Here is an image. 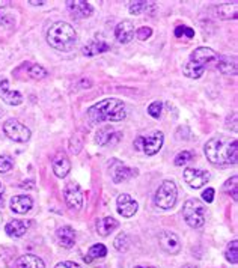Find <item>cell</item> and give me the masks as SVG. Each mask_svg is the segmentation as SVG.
Returning <instances> with one entry per match:
<instances>
[{"mask_svg": "<svg viewBox=\"0 0 238 268\" xmlns=\"http://www.w3.org/2000/svg\"><path fill=\"white\" fill-rule=\"evenodd\" d=\"M237 139L228 136H216L210 139L203 146L205 155L210 163L216 166L237 164L238 160V148Z\"/></svg>", "mask_w": 238, "mask_h": 268, "instance_id": "1", "label": "cell"}, {"mask_svg": "<svg viewBox=\"0 0 238 268\" xmlns=\"http://www.w3.org/2000/svg\"><path fill=\"white\" fill-rule=\"evenodd\" d=\"M88 116L92 122L101 124V122H119L124 121L127 116L125 106L118 98H106L97 104H93L88 110Z\"/></svg>", "mask_w": 238, "mask_h": 268, "instance_id": "2", "label": "cell"}, {"mask_svg": "<svg viewBox=\"0 0 238 268\" xmlns=\"http://www.w3.org/2000/svg\"><path fill=\"white\" fill-rule=\"evenodd\" d=\"M47 41L59 52H70L77 42V32L70 23L56 21L47 32Z\"/></svg>", "mask_w": 238, "mask_h": 268, "instance_id": "3", "label": "cell"}, {"mask_svg": "<svg viewBox=\"0 0 238 268\" xmlns=\"http://www.w3.org/2000/svg\"><path fill=\"white\" fill-rule=\"evenodd\" d=\"M183 215L190 228H201L205 223V205L198 199H188L183 207Z\"/></svg>", "mask_w": 238, "mask_h": 268, "instance_id": "4", "label": "cell"}, {"mask_svg": "<svg viewBox=\"0 0 238 268\" xmlns=\"http://www.w3.org/2000/svg\"><path fill=\"white\" fill-rule=\"evenodd\" d=\"M177 197H178V190L177 185L173 181H163L162 185L157 188L155 192V205L162 210H170L173 205L177 203Z\"/></svg>", "mask_w": 238, "mask_h": 268, "instance_id": "5", "label": "cell"}, {"mask_svg": "<svg viewBox=\"0 0 238 268\" xmlns=\"http://www.w3.org/2000/svg\"><path fill=\"white\" fill-rule=\"evenodd\" d=\"M3 133L14 142H18V143H26L30 139V130L26 127L24 124H21L17 119H8L3 124Z\"/></svg>", "mask_w": 238, "mask_h": 268, "instance_id": "6", "label": "cell"}, {"mask_svg": "<svg viewBox=\"0 0 238 268\" xmlns=\"http://www.w3.org/2000/svg\"><path fill=\"white\" fill-rule=\"evenodd\" d=\"M63 196H65V202L71 210H80L83 207V192L78 184L68 182L63 190Z\"/></svg>", "mask_w": 238, "mask_h": 268, "instance_id": "7", "label": "cell"}, {"mask_svg": "<svg viewBox=\"0 0 238 268\" xmlns=\"http://www.w3.org/2000/svg\"><path fill=\"white\" fill-rule=\"evenodd\" d=\"M163 142H165V136H163V133L158 131V133H154V134L146 136V137H140V148L146 155H155L162 149Z\"/></svg>", "mask_w": 238, "mask_h": 268, "instance_id": "8", "label": "cell"}, {"mask_svg": "<svg viewBox=\"0 0 238 268\" xmlns=\"http://www.w3.org/2000/svg\"><path fill=\"white\" fill-rule=\"evenodd\" d=\"M210 173L201 169H185L184 170V181L192 188H201L210 181Z\"/></svg>", "mask_w": 238, "mask_h": 268, "instance_id": "9", "label": "cell"}, {"mask_svg": "<svg viewBox=\"0 0 238 268\" xmlns=\"http://www.w3.org/2000/svg\"><path fill=\"white\" fill-rule=\"evenodd\" d=\"M0 98L9 106H20L23 103V95L9 88L8 78L3 75H0Z\"/></svg>", "mask_w": 238, "mask_h": 268, "instance_id": "10", "label": "cell"}, {"mask_svg": "<svg viewBox=\"0 0 238 268\" xmlns=\"http://www.w3.org/2000/svg\"><path fill=\"white\" fill-rule=\"evenodd\" d=\"M110 172H112V179L113 182L119 184V182H124V181H128L131 179L133 177L137 175V170L136 169H131L128 166L122 164L121 161L115 160L110 166Z\"/></svg>", "mask_w": 238, "mask_h": 268, "instance_id": "11", "label": "cell"}, {"mask_svg": "<svg viewBox=\"0 0 238 268\" xmlns=\"http://www.w3.org/2000/svg\"><path fill=\"white\" fill-rule=\"evenodd\" d=\"M158 243H160L162 249L170 255H175L181 250V241L178 238V235L173 233V232H169V231H165L160 233V236H158Z\"/></svg>", "mask_w": 238, "mask_h": 268, "instance_id": "12", "label": "cell"}, {"mask_svg": "<svg viewBox=\"0 0 238 268\" xmlns=\"http://www.w3.org/2000/svg\"><path fill=\"white\" fill-rule=\"evenodd\" d=\"M52 167H53V172L57 178H65L71 170V161L67 157V154L57 152L52 160Z\"/></svg>", "mask_w": 238, "mask_h": 268, "instance_id": "13", "label": "cell"}, {"mask_svg": "<svg viewBox=\"0 0 238 268\" xmlns=\"http://www.w3.org/2000/svg\"><path fill=\"white\" fill-rule=\"evenodd\" d=\"M118 203V213L122 215V217H133L136 213H137V208H139V205L137 202L130 196V195H121L116 200Z\"/></svg>", "mask_w": 238, "mask_h": 268, "instance_id": "14", "label": "cell"}, {"mask_svg": "<svg viewBox=\"0 0 238 268\" xmlns=\"http://www.w3.org/2000/svg\"><path fill=\"white\" fill-rule=\"evenodd\" d=\"M67 8L75 18H88L93 12V8L91 6V3L85 2V0H74V2L70 0V2H67Z\"/></svg>", "mask_w": 238, "mask_h": 268, "instance_id": "15", "label": "cell"}, {"mask_svg": "<svg viewBox=\"0 0 238 268\" xmlns=\"http://www.w3.org/2000/svg\"><path fill=\"white\" fill-rule=\"evenodd\" d=\"M217 54L214 50L208 49V47H199V49H196L192 54H190V60L196 62V64L202 65L207 68L208 64H211V62L217 60Z\"/></svg>", "mask_w": 238, "mask_h": 268, "instance_id": "16", "label": "cell"}, {"mask_svg": "<svg viewBox=\"0 0 238 268\" xmlns=\"http://www.w3.org/2000/svg\"><path fill=\"white\" fill-rule=\"evenodd\" d=\"M115 36H116L118 42L128 44L133 39V36H134V24L130 20L121 21L116 26V29H115Z\"/></svg>", "mask_w": 238, "mask_h": 268, "instance_id": "17", "label": "cell"}, {"mask_svg": "<svg viewBox=\"0 0 238 268\" xmlns=\"http://www.w3.org/2000/svg\"><path fill=\"white\" fill-rule=\"evenodd\" d=\"M110 50V45L103 39V38H92L85 47H83V54L85 56H97V54H101V53H106Z\"/></svg>", "mask_w": 238, "mask_h": 268, "instance_id": "18", "label": "cell"}, {"mask_svg": "<svg viewBox=\"0 0 238 268\" xmlns=\"http://www.w3.org/2000/svg\"><path fill=\"white\" fill-rule=\"evenodd\" d=\"M32 207H34V200L30 196L18 195L11 199V210L17 214H26L32 210Z\"/></svg>", "mask_w": 238, "mask_h": 268, "instance_id": "19", "label": "cell"}, {"mask_svg": "<svg viewBox=\"0 0 238 268\" xmlns=\"http://www.w3.org/2000/svg\"><path fill=\"white\" fill-rule=\"evenodd\" d=\"M57 241L62 247L65 249H71L75 244V232L71 226H62L57 229L56 232Z\"/></svg>", "mask_w": 238, "mask_h": 268, "instance_id": "20", "label": "cell"}, {"mask_svg": "<svg viewBox=\"0 0 238 268\" xmlns=\"http://www.w3.org/2000/svg\"><path fill=\"white\" fill-rule=\"evenodd\" d=\"M119 133H116L112 127H109V125H106V127H103L101 130H98L97 133V143L101 145V146H106L109 143H113V142H116L119 139Z\"/></svg>", "mask_w": 238, "mask_h": 268, "instance_id": "21", "label": "cell"}, {"mask_svg": "<svg viewBox=\"0 0 238 268\" xmlns=\"http://www.w3.org/2000/svg\"><path fill=\"white\" fill-rule=\"evenodd\" d=\"M217 68L220 72L226 75H235L237 74V59L232 56H220L217 57Z\"/></svg>", "mask_w": 238, "mask_h": 268, "instance_id": "22", "label": "cell"}, {"mask_svg": "<svg viewBox=\"0 0 238 268\" xmlns=\"http://www.w3.org/2000/svg\"><path fill=\"white\" fill-rule=\"evenodd\" d=\"M29 228V223L23 222V220H14V222H9L6 226H5V232L12 236V238H20L26 233Z\"/></svg>", "mask_w": 238, "mask_h": 268, "instance_id": "23", "label": "cell"}, {"mask_svg": "<svg viewBox=\"0 0 238 268\" xmlns=\"http://www.w3.org/2000/svg\"><path fill=\"white\" fill-rule=\"evenodd\" d=\"M217 17L221 20H234L237 18V14H238V5L234 3H223V5H219L216 9Z\"/></svg>", "mask_w": 238, "mask_h": 268, "instance_id": "24", "label": "cell"}, {"mask_svg": "<svg viewBox=\"0 0 238 268\" xmlns=\"http://www.w3.org/2000/svg\"><path fill=\"white\" fill-rule=\"evenodd\" d=\"M118 226H119L118 220H115L113 217H104V218H100L97 222V232L101 236H107L110 232H113Z\"/></svg>", "mask_w": 238, "mask_h": 268, "instance_id": "25", "label": "cell"}, {"mask_svg": "<svg viewBox=\"0 0 238 268\" xmlns=\"http://www.w3.org/2000/svg\"><path fill=\"white\" fill-rule=\"evenodd\" d=\"M18 268H45V264L41 258L35 255H23L17 261Z\"/></svg>", "mask_w": 238, "mask_h": 268, "instance_id": "26", "label": "cell"}, {"mask_svg": "<svg viewBox=\"0 0 238 268\" xmlns=\"http://www.w3.org/2000/svg\"><path fill=\"white\" fill-rule=\"evenodd\" d=\"M205 70H207L205 67L196 64V62H193V60H188L187 64L184 65V68H183V72L188 78H199L201 75H203Z\"/></svg>", "mask_w": 238, "mask_h": 268, "instance_id": "27", "label": "cell"}, {"mask_svg": "<svg viewBox=\"0 0 238 268\" xmlns=\"http://www.w3.org/2000/svg\"><path fill=\"white\" fill-rule=\"evenodd\" d=\"M155 5L154 2H145V0H137V2H130L128 5V11L133 15H140V14H145L151 9H154Z\"/></svg>", "mask_w": 238, "mask_h": 268, "instance_id": "28", "label": "cell"}, {"mask_svg": "<svg viewBox=\"0 0 238 268\" xmlns=\"http://www.w3.org/2000/svg\"><path fill=\"white\" fill-rule=\"evenodd\" d=\"M106 255H107V249L104 244H93L88 251V256H85V262H92L93 259H101Z\"/></svg>", "mask_w": 238, "mask_h": 268, "instance_id": "29", "label": "cell"}, {"mask_svg": "<svg viewBox=\"0 0 238 268\" xmlns=\"http://www.w3.org/2000/svg\"><path fill=\"white\" fill-rule=\"evenodd\" d=\"M113 246L118 251H127L130 247V238H128V235H127L125 232H121L115 241H113Z\"/></svg>", "mask_w": 238, "mask_h": 268, "instance_id": "30", "label": "cell"}, {"mask_svg": "<svg viewBox=\"0 0 238 268\" xmlns=\"http://www.w3.org/2000/svg\"><path fill=\"white\" fill-rule=\"evenodd\" d=\"M225 256H226V261H229L231 264L238 262V241L237 240L229 243V246L226 247V251H225Z\"/></svg>", "mask_w": 238, "mask_h": 268, "instance_id": "31", "label": "cell"}, {"mask_svg": "<svg viewBox=\"0 0 238 268\" xmlns=\"http://www.w3.org/2000/svg\"><path fill=\"white\" fill-rule=\"evenodd\" d=\"M238 178L237 177H232L231 179H228L226 181V184H225V192L228 193V195H231L232 196V199L234 200H237L238 199V192H237V188H238Z\"/></svg>", "mask_w": 238, "mask_h": 268, "instance_id": "32", "label": "cell"}, {"mask_svg": "<svg viewBox=\"0 0 238 268\" xmlns=\"http://www.w3.org/2000/svg\"><path fill=\"white\" fill-rule=\"evenodd\" d=\"M27 74L29 77L35 78V80H41V78L47 75V71L39 65H27Z\"/></svg>", "mask_w": 238, "mask_h": 268, "instance_id": "33", "label": "cell"}, {"mask_svg": "<svg viewBox=\"0 0 238 268\" xmlns=\"http://www.w3.org/2000/svg\"><path fill=\"white\" fill-rule=\"evenodd\" d=\"M192 160H193V154L190 151H183L175 157V166H184Z\"/></svg>", "mask_w": 238, "mask_h": 268, "instance_id": "34", "label": "cell"}, {"mask_svg": "<svg viewBox=\"0 0 238 268\" xmlns=\"http://www.w3.org/2000/svg\"><path fill=\"white\" fill-rule=\"evenodd\" d=\"M175 36L177 38H187V39H192L193 36H195V30H192L190 27H187V26H178L177 29H175Z\"/></svg>", "mask_w": 238, "mask_h": 268, "instance_id": "35", "label": "cell"}, {"mask_svg": "<svg viewBox=\"0 0 238 268\" xmlns=\"http://www.w3.org/2000/svg\"><path fill=\"white\" fill-rule=\"evenodd\" d=\"M162 110H163V104L160 101H154L148 107V113H149V116L158 119V118L162 116Z\"/></svg>", "mask_w": 238, "mask_h": 268, "instance_id": "36", "label": "cell"}, {"mask_svg": "<svg viewBox=\"0 0 238 268\" xmlns=\"http://www.w3.org/2000/svg\"><path fill=\"white\" fill-rule=\"evenodd\" d=\"M14 167V161L9 155H0V173H6Z\"/></svg>", "mask_w": 238, "mask_h": 268, "instance_id": "37", "label": "cell"}, {"mask_svg": "<svg viewBox=\"0 0 238 268\" xmlns=\"http://www.w3.org/2000/svg\"><path fill=\"white\" fill-rule=\"evenodd\" d=\"M151 35H152V29H151V27H148V26L139 27V29H137V32H136V36H137L140 41H146Z\"/></svg>", "mask_w": 238, "mask_h": 268, "instance_id": "38", "label": "cell"}, {"mask_svg": "<svg viewBox=\"0 0 238 268\" xmlns=\"http://www.w3.org/2000/svg\"><path fill=\"white\" fill-rule=\"evenodd\" d=\"M15 23L14 17L6 12H0V26H3V27H11L12 24Z\"/></svg>", "mask_w": 238, "mask_h": 268, "instance_id": "39", "label": "cell"}, {"mask_svg": "<svg viewBox=\"0 0 238 268\" xmlns=\"http://www.w3.org/2000/svg\"><path fill=\"white\" fill-rule=\"evenodd\" d=\"M202 199L207 203H211L214 200V188H207V190L202 193Z\"/></svg>", "mask_w": 238, "mask_h": 268, "instance_id": "40", "label": "cell"}, {"mask_svg": "<svg viewBox=\"0 0 238 268\" xmlns=\"http://www.w3.org/2000/svg\"><path fill=\"white\" fill-rule=\"evenodd\" d=\"M55 268H82V267L73 261H63V262H59Z\"/></svg>", "mask_w": 238, "mask_h": 268, "instance_id": "41", "label": "cell"}, {"mask_svg": "<svg viewBox=\"0 0 238 268\" xmlns=\"http://www.w3.org/2000/svg\"><path fill=\"white\" fill-rule=\"evenodd\" d=\"M3 195H5V185L0 182V205H3Z\"/></svg>", "mask_w": 238, "mask_h": 268, "instance_id": "42", "label": "cell"}, {"mask_svg": "<svg viewBox=\"0 0 238 268\" xmlns=\"http://www.w3.org/2000/svg\"><path fill=\"white\" fill-rule=\"evenodd\" d=\"M29 3H30V5H34V6H41V5H44L45 2H42V0H39V2H35V0H30Z\"/></svg>", "mask_w": 238, "mask_h": 268, "instance_id": "43", "label": "cell"}, {"mask_svg": "<svg viewBox=\"0 0 238 268\" xmlns=\"http://www.w3.org/2000/svg\"><path fill=\"white\" fill-rule=\"evenodd\" d=\"M6 3H8V2H2V0H0V9H3Z\"/></svg>", "mask_w": 238, "mask_h": 268, "instance_id": "44", "label": "cell"}, {"mask_svg": "<svg viewBox=\"0 0 238 268\" xmlns=\"http://www.w3.org/2000/svg\"><path fill=\"white\" fill-rule=\"evenodd\" d=\"M183 268H198V267H195V265H184Z\"/></svg>", "mask_w": 238, "mask_h": 268, "instance_id": "45", "label": "cell"}, {"mask_svg": "<svg viewBox=\"0 0 238 268\" xmlns=\"http://www.w3.org/2000/svg\"><path fill=\"white\" fill-rule=\"evenodd\" d=\"M134 268H154V267H142V265H139V267H134Z\"/></svg>", "mask_w": 238, "mask_h": 268, "instance_id": "46", "label": "cell"}]
</instances>
